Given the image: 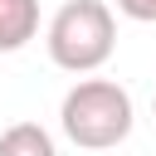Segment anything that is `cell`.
I'll use <instances>...</instances> for the list:
<instances>
[{
    "mask_svg": "<svg viewBox=\"0 0 156 156\" xmlns=\"http://www.w3.org/2000/svg\"><path fill=\"white\" fill-rule=\"evenodd\" d=\"M132 122H136V107H132V93L112 78H78L63 102H58V127L73 146L83 151H112L132 136Z\"/></svg>",
    "mask_w": 156,
    "mask_h": 156,
    "instance_id": "cell-1",
    "label": "cell"
},
{
    "mask_svg": "<svg viewBox=\"0 0 156 156\" xmlns=\"http://www.w3.org/2000/svg\"><path fill=\"white\" fill-rule=\"evenodd\" d=\"M44 44H49V58L63 73H93L117 49V20L102 0H68V5L54 10Z\"/></svg>",
    "mask_w": 156,
    "mask_h": 156,
    "instance_id": "cell-2",
    "label": "cell"
},
{
    "mask_svg": "<svg viewBox=\"0 0 156 156\" xmlns=\"http://www.w3.org/2000/svg\"><path fill=\"white\" fill-rule=\"evenodd\" d=\"M39 34V0H0V54L24 49Z\"/></svg>",
    "mask_w": 156,
    "mask_h": 156,
    "instance_id": "cell-3",
    "label": "cell"
},
{
    "mask_svg": "<svg viewBox=\"0 0 156 156\" xmlns=\"http://www.w3.org/2000/svg\"><path fill=\"white\" fill-rule=\"evenodd\" d=\"M0 156H58V146L39 122H15L0 132Z\"/></svg>",
    "mask_w": 156,
    "mask_h": 156,
    "instance_id": "cell-4",
    "label": "cell"
},
{
    "mask_svg": "<svg viewBox=\"0 0 156 156\" xmlns=\"http://www.w3.org/2000/svg\"><path fill=\"white\" fill-rule=\"evenodd\" d=\"M117 10L136 24H156V0H117Z\"/></svg>",
    "mask_w": 156,
    "mask_h": 156,
    "instance_id": "cell-5",
    "label": "cell"
},
{
    "mask_svg": "<svg viewBox=\"0 0 156 156\" xmlns=\"http://www.w3.org/2000/svg\"><path fill=\"white\" fill-rule=\"evenodd\" d=\"M151 117H156V102H151Z\"/></svg>",
    "mask_w": 156,
    "mask_h": 156,
    "instance_id": "cell-6",
    "label": "cell"
}]
</instances>
